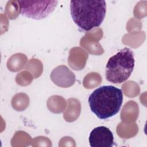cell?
<instances>
[{"label": "cell", "mask_w": 147, "mask_h": 147, "mask_svg": "<svg viewBox=\"0 0 147 147\" xmlns=\"http://www.w3.org/2000/svg\"><path fill=\"white\" fill-rule=\"evenodd\" d=\"M91 111L99 119H106L117 114L123 102L122 91L113 86H103L94 90L89 96Z\"/></svg>", "instance_id": "6da1fadb"}, {"label": "cell", "mask_w": 147, "mask_h": 147, "mask_svg": "<svg viewBox=\"0 0 147 147\" xmlns=\"http://www.w3.org/2000/svg\"><path fill=\"white\" fill-rule=\"evenodd\" d=\"M70 12L77 26L89 31L99 26L103 21L106 3L105 1H71Z\"/></svg>", "instance_id": "7a4b0ae2"}, {"label": "cell", "mask_w": 147, "mask_h": 147, "mask_svg": "<svg viewBox=\"0 0 147 147\" xmlns=\"http://www.w3.org/2000/svg\"><path fill=\"white\" fill-rule=\"evenodd\" d=\"M134 57L129 48L121 49L110 57L106 66V78L111 83L118 84L126 81L131 75L134 67Z\"/></svg>", "instance_id": "3957f363"}, {"label": "cell", "mask_w": 147, "mask_h": 147, "mask_svg": "<svg viewBox=\"0 0 147 147\" xmlns=\"http://www.w3.org/2000/svg\"><path fill=\"white\" fill-rule=\"evenodd\" d=\"M21 14L28 18L41 20L52 13L57 5V1H18Z\"/></svg>", "instance_id": "277c9868"}, {"label": "cell", "mask_w": 147, "mask_h": 147, "mask_svg": "<svg viewBox=\"0 0 147 147\" xmlns=\"http://www.w3.org/2000/svg\"><path fill=\"white\" fill-rule=\"evenodd\" d=\"M89 142L91 147H112L114 145V136L107 127L98 126L91 131Z\"/></svg>", "instance_id": "5b68a950"}, {"label": "cell", "mask_w": 147, "mask_h": 147, "mask_svg": "<svg viewBox=\"0 0 147 147\" xmlns=\"http://www.w3.org/2000/svg\"><path fill=\"white\" fill-rule=\"evenodd\" d=\"M51 78L55 84L64 87L72 86L75 81V75L65 65L55 68L51 73Z\"/></svg>", "instance_id": "8992f818"}]
</instances>
